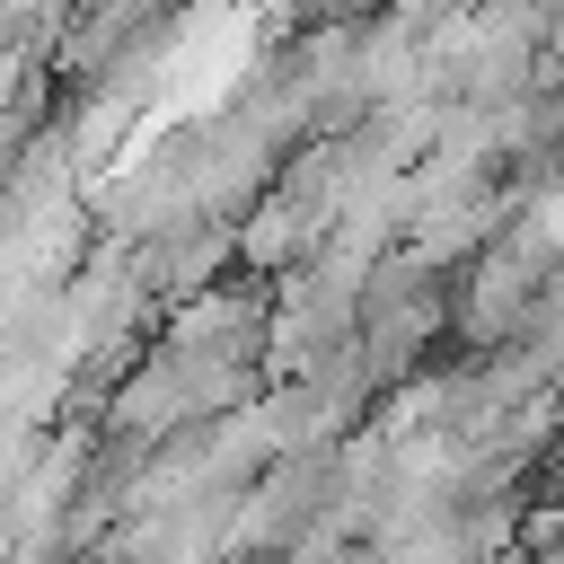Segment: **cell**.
Returning <instances> with one entry per match:
<instances>
[{"label":"cell","mask_w":564,"mask_h":564,"mask_svg":"<svg viewBox=\"0 0 564 564\" xmlns=\"http://www.w3.org/2000/svg\"><path fill=\"white\" fill-rule=\"evenodd\" d=\"M546 238H564V194H555V203H546Z\"/></svg>","instance_id":"cell-1"}]
</instances>
